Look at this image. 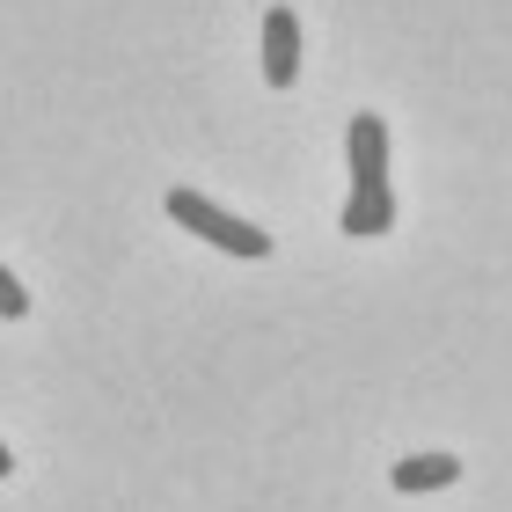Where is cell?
Masks as SVG:
<instances>
[{"mask_svg": "<svg viewBox=\"0 0 512 512\" xmlns=\"http://www.w3.org/2000/svg\"><path fill=\"white\" fill-rule=\"evenodd\" d=\"M352 198H344V235H388L395 227V191H388V125L374 110H359L352 132Z\"/></svg>", "mask_w": 512, "mask_h": 512, "instance_id": "6da1fadb", "label": "cell"}, {"mask_svg": "<svg viewBox=\"0 0 512 512\" xmlns=\"http://www.w3.org/2000/svg\"><path fill=\"white\" fill-rule=\"evenodd\" d=\"M169 220H183L191 235H205L213 249H227V256H271V235L264 227H249V220H235V213H220L213 198H198V191H169Z\"/></svg>", "mask_w": 512, "mask_h": 512, "instance_id": "7a4b0ae2", "label": "cell"}, {"mask_svg": "<svg viewBox=\"0 0 512 512\" xmlns=\"http://www.w3.org/2000/svg\"><path fill=\"white\" fill-rule=\"evenodd\" d=\"M264 81L271 88H293L300 81V15L293 8H271L264 15Z\"/></svg>", "mask_w": 512, "mask_h": 512, "instance_id": "3957f363", "label": "cell"}, {"mask_svg": "<svg viewBox=\"0 0 512 512\" xmlns=\"http://www.w3.org/2000/svg\"><path fill=\"white\" fill-rule=\"evenodd\" d=\"M454 476H461V454H410V461H395V469H388L395 491H447Z\"/></svg>", "mask_w": 512, "mask_h": 512, "instance_id": "277c9868", "label": "cell"}, {"mask_svg": "<svg viewBox=\"0 0 512 512\" xmlns=\"http://www.w3.org/2000/svg\"><path fill=\"white\" fill-rule=\"evenodd\" d=\"M0 315H8V322H22V315H30V293L15 286V271H8V264H0Z\"/></svg>", "mask_w": 512, "mask_h": 512, "instance_id": "5b68a950", "label": "cell"}, {"mask_svg": "<svg viewBox=\"0 0 512 512\" xmlns=\"http://www.w3.org/2000/svg\"><path fill=\"white\" fill-rule=\"evenodd\" d=\"M0 476H15V454H8V447H0Z\"/></svg>", "mask_w": 512, "mask_h": 512, "instance_id": "8992f818", "label": "cell"}]
</instances>
